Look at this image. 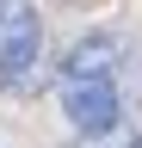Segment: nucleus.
<instances>
[{
  "label": "nucleus",
  "instance_id": "nucleus-4",
  "mask_svg": "<svg viewBox=\"0 0 142 148\" xmlns=\"http://www.w3.org/2000/svg\"><path fill=\"white\" fill-rule=\"evenodd\" d=\"M74 148H99V136H80V142H74Z\"/></svg>",
  "mask_w": 142,
  "mask_h": 148
},
{
  "label": "nucleus",
  "instance_id": "nucleus-1",
  "mask_svg": "<svg viewBox=\"0 0 142 148\" xmlns=\"http://www.w3.org/2000/svg\"><path fill=\"white\" fill-rule=\"evenodd\" d=\"M37 12H31V0H6L0 6V80L19 86L25 68L37 62Z\"/></svg>",
  "mask_w": 142,
  "mask_h": 148
},
{
  "label": "nucleus",
  "instance_id": "nucleus-5",
  "mask_svg": "<svg viewBox=\"0 0 142 148\" xmlns=\"http://www.w3.org/2000/svg\"><path fill=\"white\" fill-rule=\"evenodd\" d=\"M130 148H142V136H130Z\"/></svg>",
  "mask_w": 142,
  "mask_h": 148
},
{
  "label": "nucleus",
  "instance_id": "nucleus-3",
  "mask_svg": "<svg viewBox=\"0 0 142 148\" xmlns=\"http://www.w3.org/2000/svg\"><path fill=\"white\" fill-rule=\"evenodd\" d=\"M117 37L111 31H93V37H80L74 49H68V62H62V80H93V74H111L117 68Z\"/></svg>",
  "mask_w": 142,
  "mask_h": 148
},
{
  "label": "nucleus",
  "instance_id": "nucleus-2",
  "mask_svg": "<svg viewBox=\"0 0 142 148\" xmlns=\"http://www.w3.org/2000/svg\"><path fill=\"white\" fill-rule=\"evenodd\" d=\"M62 111L80 136H105L117 123V86L111 74H93V80H62Z\"/></svg>",
  "mask_w": 142,
  "mask_h": 148
}]
</instances>
